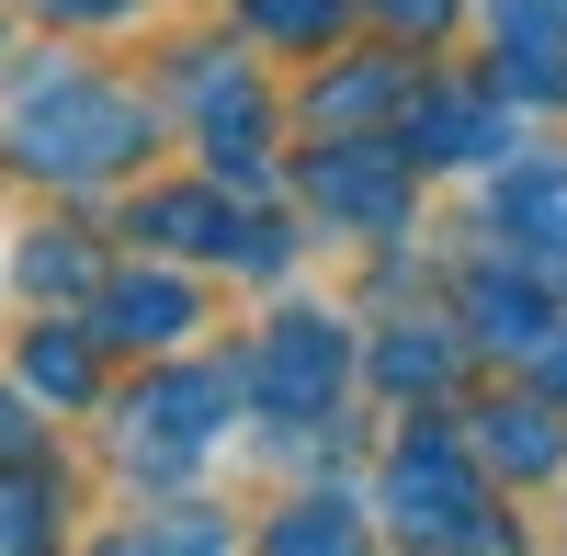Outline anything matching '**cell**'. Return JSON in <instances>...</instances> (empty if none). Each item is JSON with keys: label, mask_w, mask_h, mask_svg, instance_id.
<instances>
[{"label": "cell", "mask_w": 567, "mask_h": 556, "mask_svg": "<svg viewBox=\"0 0 567 556\" xmlns=\"http://www.w3.org/2000/svg\"><path fill=\"white\" fill-rule=\"evenodd\" d=\"M250 375H261V409H272V421H318L329 387H341V330H329V318H284Z\"/></svg>", "instance_id": "6da1fadb"}, {"label": "cell", "mask_w": 567, "mask_h": 556, "mask_svg": "<svg viewBox=\"0 0 567 556\" xmlns=\"http://www.w3.org/2000/svg\"><path fill=\"white\" fill-rule=\"evenodd\" d=\"M398 523L409 534H477V488H454L432 466V443H409V466H398Z\"/></svg>", "instance_id": "7a4b0ae2"}, {"label": "cell", "mask_w": 567, "mask_h": 556, "mask_svg": "<svg viewBox=\"0 0 567 556\" xmlns=\"http://www.w3.org/2000/svg\"><path fill=\"white\" fill-rule=\"evenodd\" d=\"M194 330V296L182 285H125L114 296V341H182Z\"/></svg>", "instance_id": "3957f363"}, {"label": "cell", "mask_w": 567, "mask_h": 556, "mask_svg": "<svg viewBox=\"0 0 567 556\" xmlns=\"http://www.w3.org/2000/svg\"><path fill=\"white\" fill-rule=\"evenodd\" d=\"M499 454H511V466H556V421H545V409H499V432H488Z\"/></svg>", "instance_id": "277c9868"}, {"label": "cell", "mask_w": 567, "mask_h": 556, "mask_svg": "<svg viewBox=\"0 0 567 556\" xmlns=\"http://www.w3.org/2000/svg\"><path fill=\"white\" fill-rule=\"evenodd\" d=\"M45 534V488L34 477H0V545H34Z\"/></svg>", "instance_id": "5b68a950"}, {"label": "cell", "mask_w": 567, "mask_h": 556, "mask_svg": "<svg viewBox=\"0 0 567 556\" xmlns=\"http://www.w3.org/2000/svg\"><path fill=\"white\" fill-rule=\"evenodd\" d=\"M148 227H159V250H205V227H216V205H194V194H182V205H159Z\"/></svg>", "instance_id": "8992f818"}, {"label": "cell", "mask_w": 567, "mask_h": 556, "mask_svg": "<svg viewBox=\"0 0 567 556\" xmlns=\"http://www.w3.org/2000/svg\"><path fill=\"white\" fill-rule=\"evenodd\" d=\"M352 523H341V500H307L296 523H272V545H341Z\"/></svg>", "instance_id": "52a82bcc"}, {"label": "cell", "mask_w": 567, "mask_h": 556, "mask_svg": "<svg viewBox=\"0 0 567 556\" xmlns=\"http://www.w3.org/2000/svg\"><path fill=\"white\" fill-rule=\"evenodd\" d=\"M34 387H58V398H80V387H91V363H80L69 341H34Z\"/></svg>", "instance_id": "ba28073f"}, {"label": "cell", "mask_w": 567, "mask_h": 556, "mask_svg": "<svg viewBox=\"0 0 567 556\" xmlns=\"http://www.w3.org/2000/svg\"><path fill=\"white\" fill-rule=\"evenodd\" d=\"M250 12H261L272 34H318V23H329V0H250Z\"/></svg>", "instance_id": "9c48e42d"}, {"label": "cell", "mask_w": 567, "mask_h": 556, "mask_svg": "<svg viewBox=\"0 0 567 556\" xmlns=\"http://www.w3.org/2000/svg\"><path fill=\"white\" fill-rule=\"evenodd\" d=\"M58 12H125V0H58Z\"/></svg>", "instance_id": "30bf717a"}]
</instances>
